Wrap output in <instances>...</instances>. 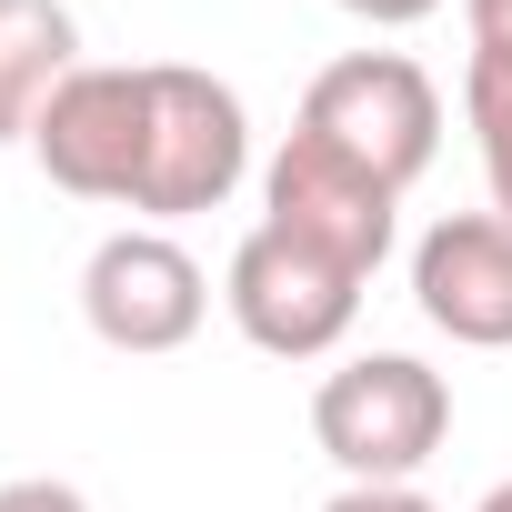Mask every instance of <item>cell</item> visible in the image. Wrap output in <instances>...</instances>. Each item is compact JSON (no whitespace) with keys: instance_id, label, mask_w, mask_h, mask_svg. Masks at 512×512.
<instances>
[{"instance_id":"1","label":"cell","mask_w":512,"mask_h":512,"mask_svg":"<svg viewBox=\"0 0 512 512\" xmlns=\"http://www.w3.org/2000/svg\"><path fill=\"white\" fill-rule=\"evenodd\" d=\"M452 432V382L412 352H362L322 372L312 392V442L332 452L342 482H412Z\"/></svg>"},{"instance_id":"2","label":"cell","mask_w":512,"mask_h":512,"mask_svg":"<svg viewBox=\"0 0 512 512\" xmlns=\"http://www.w3.org/2000/svg\"><path fill=\"white\" fill-rule=\"evenodd\" d=\"M292 131H312L342 161H362L372 181L412 191L432 171V151H442V91H432V71L412 51H342L332 71H312Z\"/></svg>"},{"instance_id":"3","label":"cell","mask_w":512,"mask_h":512,"mask_svg":"<svg viewBox=\"0 0 512 512\" xmlns=\"http://www.w3.org/2000/svg\"><path fill=\"white\" fill-rule=\"evenodd\" d=\"M251 171V111L231 81L191 61H151V161H141V221H191L221 211Z\"/></svg>"},{"instance_id":"4","label":"cell","mask_w":512,"mask_h":512,"mask_svg":"<svg viewBox=\"0 0 512 512\" xmlns=\"http://www.w3.org/2000/svg\"><path fill=\"white\" fill-rule=\"evenodd\" d=\"M262 231L322 251V262H342L352 282H372L392 262V241H402V191L372 181L362 161H342L332 141L292 131L272 161H262Z\"/></svg>"},{"instance_id":"5","label":"cell","mask_w":512,"mask_h":512,"mask_svg":"<svg viewBox=\"0 0 512 512\" xmlns=\"http://www.w3.org/2000/svg\"><path fill=\"white\" fill-rule=\"evenodd\" d=\"M31 161L51 171V191L131 211V201H141V161H151V61H141V71L81 61V71L51 91V111H41V131H31Z\"/></svg>"},{"instance_id":"6","label":"cell","mask_w":512,"mask_h":512,"mask_svg":"<svg viewBox=\"0 0 512 512\" xmlns=\"http://www.w3.org/2000/svg\"><path fill=\"white\" fill-rule=\"evenodd\" d=\"M362 292H372V282H352L342 262H322V251H302V241H282V231H262V221L241 231L231 272H221V302H231L241 342L272 352V362H322V352H342V332L362 322Z\"/></svg>"},{"instance_id":"7","label":"cell","mask_w":512,"mask_h":512,"mask_svg":"<svg viewBox=\"0 0 512 512\" xmlns=\"http://www.w3.org/2000/svg\"><path fill=\"white\" fill-rule=\"evenodd\" d=\"M81 312L111 352L151 362V352H181L201 322H211V272L191 262V251L171 231H111L91 262H81Z\"/></svg>"},{"instance_id":"8","label":"cell","mask_w":512,"mask_h":512,"mask_svg":"<svg viewBox=\"0 0 512 512\" xmlns=\"http://www.w3.org/2000/svg\"><path fill=\"white\" fill-rule=\"evenodd\" d=\"M412 302L462 352H512V221L502 211H442L412 241Z\"/></svg>"},{"instance_id":"9","label":"cell","mask_w":512,"mask_h":512,"mask_svg":"<svg viewBox=\"0 0 512 512\" xmlns=\"http://www.w3.org/2000/svg\"><path fill=\"white\" fill-rule=\"evenodd\" d=\"M71 71H81L71 0H0V141H31Z\"/></svg>"},{"instance_id":"10","label":"cell","mask_w":512,"mask_h":512,"mask_svg":"<svg viewBox=\"0 0 512 512\" xmlns=\"http://www.w3.org/2000/svg\"><path fill=\"white\" fill-rule=\"evenodd\" d=\"M462 121L482 141V191L512 221V51H472L462 61Z\"/></svg>"},{"instance_id":"11","label":"cell","mask_w":512,"mask_h":512,"mask_svg":"<svg viewBox=\"0 0 512 512\" xmlns=\"http://www.w3.org/2000/svg\"><path fill=\"white\" fill-rule=\"evenodd\" d=\"M322 512H442V502H432L422 482H342Z\"/></svg>"},{"instance_id":"12","label":"cell","mask_w":512,"mask_h":512,"mask_svg":"<svg viewBox=\"0 0 512 512\" xmlns=\"http://www.w3.org/2000/svg\"><path fill=\"white\" fill-rule=\"evenodd\" d=\"M0 512H91V502H81V482L31 472V482H0Z\"/></svg>"},{"instance_id":"13","label":"cell","mask_w":512,"mask_h":512,"mask_svg":"<svg viewBox=\"0 0 512 512\" xmlns=\"http://www.w3.org/2000/svg\"><path fill=\"white\" fill-rule=\"evenodd\" d=\"M352 21H372V31H412V21H432L442 0H342Z\"/></svg>"},{"instance_id":"14","label":"cell","mask_w":512,"mask_h":512,"mask_svg":"<svg viewBox=\"0 0 512 512\" xmlns=\"http://www.w3.org/2000/svg\"><path fill=\"white\" fill-rule=\"evenodd\" d=\"M472 21V51H512V0H462Z\"/></svg>"},{"instance_id":"15","label":"cell","mask_w":512,"mask_h":512,"mask_svg":"<svg viewBox=\"0 0 512 512\" xmlns=\"http://www.w3.org/2000/svg\"><path fill=\"white\" fill-rule=\"evenodd\" d=\"M472 512H512V482H492V492H482V502H472Z\"/></svg>"}]
</instances>
